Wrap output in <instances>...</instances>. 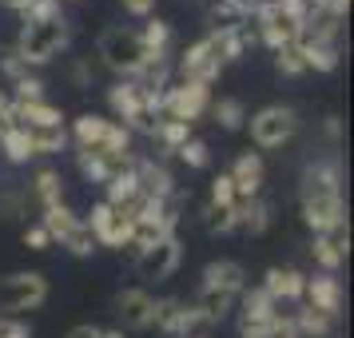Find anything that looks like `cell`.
Returning a JSON list of instances; mask_svg holds the SVG:
<instances>
[{"label":"cell","instance_id":"5b68a950","mask_svg":"<svg viewBox=\"0 0 354 338\" xmlns=\"http://www.w3.org/2000/svg\"><path fill=\"white\" fill-rule=\"evenodd\" d=\"M243 128H251V144L255 147L274 151V147H287L299 135V112L287 108V104H267L255 115H247Z\"/></svg>","mask_w":354,"mask_h":338},{"label":"cell","instance_id":"f1b7e54d","mask_svg":"<svg viewBox=\"0 0 354 338\" xmlns=\"http://www.w3.org/2000/svg\"><path fill=\"white\" fill-rule=\"evenodd\" d=\"M187 140H192V124H179V120H167V115H163L160 128H156V144H160V156H156V160L167 163V156H176Z\"/></svg>","mask_w":354,"mask_h":338},{"label":"cell","instance_id":"8fae6325","mask_svg":"<svg viewBox=\"0 0 354 338\" xmlns=\"http://www.w3.org/2000/svg\"><path fill=\"white\" fill-rule=\"evenodd\" d=\"M283 314V306L274 303L263 287H247L239 294V338H267V326Z\"/></svg>","mask_w":354,"mask_h":338},{"label":"cell","instance_id":"d6986e66","mask_svg":"<svg viewBox=\"0 0 354 338\" xmlns=\"http://www.w3.org/2000/svg\"><path fill=\"white\" fill-rule=\"evenodd\" d=\"M306 306H315V310H326V314H335L342 310V283H338L335 274H306V290H303Z\"/></svg>","mask_w":354,"mask_h":338},{"label":"cell","instance_id":"277c9868","mask_svg":"<svg viewBox=\"0 0 354 338\" xmlns=\"http://www.w3.org/2000/svg\"><path fill=\"white\" fill-rule=\"evenodd\" d=\"M48 303V279L40 271H12L0 279V319H20L24 310Z\"/></svg>","mask_w":354,"mask_h":338},{"label":"cell","instance_id":"e0dca14e","mask_svg":"<svg viewBox=\"0 0 354 338\" xmlns=\"http://www.w3.org/2000/svg\"><path fill=\"white\" fill-rule=\"evenodd\" d=\"M259 287L271 294L274 303H303V290H306V274L299 267H271V271L263 274V283Z\"/></svg>","mask_w":354,"mask_h":338},{"label":"cell","instance_id":"c3c4849f","mask_svg":"<svg viewBox=\"0 0 354 338\" xmlns=\"http://www.w3.org/2000/svg\"><path fill=\"white\" fill-rule=\"evenodd\" d=\"M267 338H299V326L290 319V310H283V314L267 326Z\"/></svg>","mask_w":354,"mask_h":338},{"label":"cell","instance_id":"2e32d148","mask_svg":"<svg viewBox=\"0 0 354 338\" xmlns=\"http://www.w3.org/2000/svg\"><path fill=\"white\" fill-rule=\"evenodd\" d=\"M231 183H235V195L239 199H259L263 195V183H267V163L259 151H243L239 160L231 163Z\"/></svg>","mask_w":354,"mask_h":338},{"label":"cell","instance_id":"ab89813d","mask_svg":"<svg viewBox=\"0 0 354 338\" xmlns=\"http://www.w3.org/2000/svg\"><path fill=\"white\" fill-rule=\"evenodd\" d=\"M12 104H36V100H48L44 96V80H40V76H36V72H28V76H24V80H17L12 84Z\"/></svg>","mask_w":354,"mask_h":338},{"label":"cell","instance_id":"74e56055","mask_svg":"<svg viewBox=\"0 0 354 338\" xmlns=\"http://www.w3.org/2000/svg\"><path fill=\"white\" fill-rule=\"evenodd\" d=\"M274 68H279V76H303L306 72V60H303V44H283V48H274Z\"/></svg>","mask_w":354,"mask_h":338},{"label":"cell","instance_id":"cb8c5ba5","mask_svg":"<svg viewBox=\"0 0 354 338\" xmlns=\"http://www.w3.org/2000/svg\"><path fill=\"white\" fill-rule=\"evenodd\" d=\"M24 135H28V147L32 156H60L68 147V128L64 124H48V128H32V124H20Z\"/></svg>","mask_w":354,"mask_h":338},{"label":"cell","instance_id":"4316f807","mask_svg":"<svg viewBox=\"0 0 354 338\" xmlns=\"http://www.w3.org/2000/svg\"><path fill=\"white\" fill-rule=\"evenodd\" d=\"M17 124H32V128H48V124H64V112L52 100H36V104H12Z\"/></svg>","mask_w":354,"mask_h":338},{"label":"cell","instance_id":"d590c367","mask_svg":"<svg viewBox=\"0 0 354 338\" xmlns=\"http://www.w3.org/2000/svg\"><path fill=\"white\" fill-rule=\"evenodd\" d=\"M179 319H183V299H156L151 330H160L163 338H179Z\"/></svg>","mask_w":354,"mask_h":338},{"label":"cell","instance_id":"6da1fadb","mask_svg":"<svg viewBox=\"0 0 354 338\" xmlns=\"http://www.w3.org/2000/svg\"><path fill=\"white\" fill-rule=\"evenodd\" d=\"M299 207L303 223L315 235H330L335 227L346 223V199H342V163L315 160L306 163L303 183H299Z\"/></svg>","mask_w":354,"mask_h":338},{"label":"cell","instance_id":"52a82bcc","mask_svg":"<svg viewBox=\"0 0 354 338\" xmlns=\"http://www.w3.org/2000/svg\"><path fill=\"white\" fill-rule=\"evenodd\" d=\"M176 80H192V84H215L219 72H223V60H219V48H215V36H199L195 44L183 48V56L176 60Z\"/></svg>","mask_w":354,"mask_h":338},{"label":"cell","instance_id":"ba28073f","mask_svg":"<svg viewBox=\"0 0 354 338\" xmlns=\"http://www.w3.org/2000/svg\"><path fill=\"white\" fill-rule=\"evenodd\" d=\"M84 223H88V231H92L96 247L124 251V247H128V239H131V215L124 207L104 203V199H96V203H92V211L84 215Z\"/></svg>","mask_w":354,"mask_h":338},{"label":"cell","instance_id":"d6a6232c","mask_svg":"<svg viewBox=\"0 0 354 338\" xmlns=\"http://www.w3.org/2000/svg\"><path fill=\"white\" fill-rule=\"evenodd\" d=\"M76 223H80V215L68 207V203H56V207H44V211H40V227L48 231V239H52V243H60Z\"/></svg>","mask_w":354,"mask_h":338},{"label":"cell","instance_id":"ffe728a7","mask_svg":"<svg viewBox=\"0 0 354 338\" xmlns=\"http://www.w3.org/2000/svg\"><path fill=\"white\" fill-rule=\"evenodd\" d=\"M108 108H112L115 124L128 128L131 120L144 112V88H140L136 80H115L112 88H108Z\"/></svg>","mask_w":354,"mask_h":338},{"label":"cell","instance_id":"db71d44e","mask_svg":"<svg viewBox=\"0 0 354 338\" xmlns=\"http://www.w3.org/2000/svg\"><path fill=\"white\" fill-rule=\"evenodd\" d=\"M12 120V100H8V92L0 88V124H8Z\"/></svg>","mask_w":354,"mask_h":338},{"label":"cell","instance_id":"83f0119b","mask_svg":"<svg viewBox=\"0 0 354 338\" xmlns=\"http://www.w3.org/2000/svg\"><path fill=\"white\" fill-rule=\"evenodd\" d=\"M243 24H247V17H243L231 0H207V32L211 36L235 32V28H243Z\"/></svg>","mask_w":354,"mask_h":338},{"label":"cell","instance_id":"f907efd6","mask_svg":"<svg viewBox=\"0 0 354 338\" xmlns=\"http://www.w3.org/2000/svg\"><path fill=\"white\" fill-rule=\"evenodd\" d=\"M0 338H32V326L24 319H0Z\"/></svg>","mask_w":354,"mask_h":338},{"label":"cell","instance_id":"60d3db41","mask_svg":"<svg viewBox=\"0 0 354 338\" xmlns=\"http://www.w3.org/2000/svg\"><path fill=\"white\" fill-rule=\"evenodd\" d=\"M235 203H239V195H235V183H231V176H227V171H219V176L211 179V207L231 211Z\"/></svg>","mask_w":354,"mask_h":338},{"label":"cell","instance_id":"3957f363","mask_svg":"<svg viewBox=\"0 0 354 338\" xmlns=\"http://www.w3.org/2000/svg\"><path fill=\"white\" fill-rule=\"evenodd\" d=\"M96 56H100V64L108 72H115L120 80H136L147 64V48L140 40V28H128V24L104 28V36L96 44Z\"/></svg>","mask_w":354,"mask_h":338},{"label":"cell","instance_id":"7a4b0ae2","mask_svg":"<svg viewBox=\"0 0 354 338\" xmlns=\"http://www.w3.org/2000/svg\"><path fill=\"white\" fill-rule=\"evenodd\" d=\"M68 44H72V24H68V17H52V20H40V24H20V36H17L12 48L36 72V68L52 64Z\"/></svg>","mask_w":354,"mask_h":338},{"label":"cell","instance_id":"484cf974","mask_svg":"<svg viewBox=\"0 0 354 338\" xmlns=\"http://www.w3.org/2000/svg\"><path fill=\"white\" fill-rule=\"evenodd\" d=\"M290 319H295V326H299V338H330L335 335V326H338L335 314L315 310V306H299V310H290Z\"/></svg>","mask_w":354,"mask_h":338},{"label":"cell","instance_id":"680465c9","mask_svg":"<svg viewBox=\"0 0 354 338\" xmlns=\"http://www.w3.org/2000/svg\"><path fill=\"white\" fill-rule=\"evenodd\" d=\"M72 4H80V0H72Z\"/></svg>","mask_w":354,"mask_h":338},{"label":"cell","instance_id":"4dcf8cb0","mask_svg":"<svg viewBox=\"0 0 354 338\" xmlns=\"http://www.w3.org/2000/svg\"><path fill=\"white\" fill-rule=\"evenodd\" d=\"M140 40H144L147 56H156V60H167V52H171V24L160 17H151L140 28Z\"/></svg>","mask_w":354,"mask_h":338},{"label":"cell","instance_id":"8d00e7d4","mask_svg":"<svg viewBox=\"0 0 354 338\" xmlns=\"http://www.w3.org/2000/svg\"><path fill=\"white\" fill-rule=\"evenodd\" d=\"M60 247H64L68 255H76V259H92V255H96V239H92V231H88L84 219L68 231L64 239H60Z\"/></svg>","mask_w":354,"mask_h":338},{"label":"cell","instance_id":"836d02e7","mask_svg":"<svg viewBox=\"0 0 354 338\" xmlns=\"http://www.w3.org/2000/svg\"><path fill=\"white\" fill-rule=\"evenodd\" d=\"M131 199H140V183H136V171H120L104 183V203L112 207H128Z\"/></svg>","mask_w":354,"mask_h":338},{"label":"cell","instance_id":"e575fe53","mask_svg":"<svg viewBox=\"0 0 354 338\" xmlns=\"http://www.w3.org/2000/svg\"><path fill=\"white\" fill-rule=\"evenodd\" d=\"M306 251H310V259H315V267H319L322 274H338V267L346 263V255H342L335 243H330V235H315Z\"/></svg>","mask_w":354,"mask_h":338},{"label":"cell","instance_id":"7c38bea8","mask_svg":"<svg viewBox=\"0 0 354 338\" xmlns=\"http://www.w3.org/2000/svg\"><path fill=\"white\" fill-rule=\"evenodd\" d=\"M76 167L88 183H108L120 171L136 167V151H104V147H76Z\"/></svg>","mask_w":354,"mask_h":338},{"label":"cell","instance_id":"7402d4cb","mask_svg":"<svg viewBox=\"0 0 354 338\" xmlns=\"http://www.w3.org/2000/svg\"><path fill=\"white\" fill-rule=\"evenodd\" d=\"M28 195L40 203V211H44V207H56V203H64V176H60V167H40V171H32Z\"/></svg>","mask_w":354,"mask_h":338},{"label":"cell","instance_id":"f35d334b","mask_svg":"<svg viewBox=\"0 0 354 338\" xmlns=\"http://www.w3.org/2000/svg\"><path fill=\"white\" fill-rule=\"evenodd\" d=\"M203 227H207L211 235H231V231H239V215H235V207L223 211V207H203Z\"/></svg>","mask_w":354,"mask_h":338},{"label":"cell","instance_id":"9f6ffc18","mask_svg":"<svg viewBox=\"0 0 354 338\" xmlns=\"http://www.w3.org/2000/svg\"><path fill=\"white\" fill-rule=\"evenodd\" d=\"M100 338H128L124 330H100Z\"/></svg>","mask_w":354,"mask_h":338},{"label":"cell","instance_id":"1f68e13d","mask_svg":"<svg viewBox=\"0 0 354 338\" xmlns=\"http://www.w3.org/2000/svg\"><path fill=\"white\" fill-rule=\"evenodd\" d=\"M211 115H215V124L223 131H239L247 124V104L239 96H223V100H211Z\"/></svg>","mask_w":354,"mask_h":338},{"label":"cell","instance_id":"11a10c76","mask_svg":"<svg viewBox=\"0 0 354 338\" xmlns=\"http://www.w3.org/2000/svg\"><path fill=\"white\" fill-rule=\"evenodd\" d=\"M0 4H4V8H12V12H24V8H28V4H32V0H0Z\"/></svg>","mask_w":354,"mask_h":338},{"label":"cell","instance_id":"f546056e","mask_svg":"<svg viewBox=\"0 0 354 338\" xmlns=\"http://www.w3.org/2000/svg\"><path fill=\"white\" fill-rule=\"evenodd\" d=\"M299 44H303L306 72H335V68L342 64L338 44H319V40H299Z\"/></svg>","mask_w":354,"mask_h":338},{"label":"cell","instance_id":"4fadbf2b","mask_svg":"<svg viewBox=\"0 0 354 338\" xmlns=\"http://www.w3.org/2000/svg\"><path fill=\"white\" fill-rule=\"evenodd\" d=\"M179 263H183V243H179V235H171V239L140 251L136 255V271H140L144 283H167L179 271Z\"/></svg>","mask_w":354,"mask_h":338},{"label":"cell","instance_id":"9a60e30c","mask_svg":"<svg viewBox=\"0 0 354 338\" xmlns=\"http://www.w3.org/2000/svg\"><path fill=\"white\" fill-rule=\"evenodd\" d=\"M115 314L124 322V330H151V322H156V294L147 287L115 290Z\"/></svg>","mask_w":354,"mask_h":338},{"label":"cell","instance_id":"d4e9b609","mask_svg":"<svg viewBox=\"0 0 354 338\" xmlns=\"http://www.w3.org/2000/svg\"><path fill=\"white\" fill-rule=\"evenodd\" d=\"M0 151H4V160L12 163V167H24L28 160H36L32 147H28V135H24V128L17 124V115H12L8 124H0Z\"/></svg>","mask_w":354,"mask_h":338},{"label":"cell","instance_id":"bcb514c9","mask_svg":"<svg viewBox=\"0 0 354 338\" xmlns=\"http://www.w3.org/2000/svg\"><path fill=\"white\" fill-rule=\"evenodd\" d=\"M72 84H76V92H88L92 80H96V68H92V56H76V64H72Z\"/></svg>","mask_w":354,"mask_h":338},{"label":"cell","instance_id":"603a6c76","mask_svg":"<svg viewBox=\"0 0 354 338\" xmlns=\"http://www.w3.org/2000/svg\"><path fill=\"white\" fill-rule=\"evenodd\" d=\"M235 299H239V294H227V290H219V287H199V294H195V310L203 314V326L223 322L227 314L235 310Z\"/></svg>","mask_w":354,"mask_h":338},{"label":"cell","instance_id":"9c48e42d","mask_svg":"<svg viewBox=\"0 0 354 338\" xmlns=\"http://www.w3.org/2000/svg\"><path fill=\"white\" fill-rule=\"evenodd\" d=\"M255 36L259 44H267V48H283V44H299L303 40V20L295 17V12H287V8H279V4H263L255 17Z\"/></svg>","mask_w":354,"mask_h":338},{"label":"cell","instance_id":"681fc988","mask_svg":"<svg viewBox=\"0 0 354 338\" xmlns=\"http://www.w3.org/2000/svg\"><path fill=\"white\" fill-rule=\"evenodd\" d=\"M24 247H28V251H48V247H52L48 231H44V227H40V223L24 227Z\"/></svg>","mask_w":354,"mask_h":338},{"label":"cell","instance_id":"8992f818","mask_svg":"<svg viewBox=\"0 0 354 338\" xmlns=\"http://www.w3.org/2000/svg\"><path fill=\"white\" fill-rule=\"evenodd\" d=\"M131 135L124 124H115L100 112H80L72 120V131H68V144L76 147H104V151H131Z\"/></svg>","mask_w":354,"mask_h":338},{"label":"cell","instance_id":"7bdbcfd3","mask_svg":"<svg viewBox=\"0 0 354 338\" xmlns=\"http://www.w3.org/2000/svg\"><path fill=\"white\" fill-rule=\"evenodd\" d=\"M52 17H64L60 0H32V4L20 12V24H40V20H52Z\"/></svg>","mask_w":354,"mask_h":338},{"label":"cell","instance_id":"5bb4252c","mask_svg":"<svg viewBox=\"0 0 354 338\" xmlns=\"http://www.w3.org/2000/svg\"><path fill=\"white\" fill-rule=\"evenodd\" d=\"M131 171H136V183H140V195L151 199V203H167V199L183 195L176 176H171V167L163 160H156V156H136V167Z\"/></svg>","mask_w":354,"mask_h":338},{"label":"cell","instance_id":"ac0fdd59","mask_svg":"<svg viewBox=\"0 0 354 338\" xmlns=\"http://www.w3.org/2000/svg\"><path fill=\"white\" fill-rule=\"evenodd\" d=\"M199 287H219L227 294H243L251 283H247V267L243 263H235V259H211L203 267V283Z\"/></svg>","mask_w":354,"mask_h":338},{"label":"cell","instance_id":"7dc6e473","mask_svg":"<svg viewBox=\"0 0 354 338\" xmlns=\"http://www.w3.org/2000/svg\"><path fill=\"white\" fill-rule=\"evenodd\" d=\"M120 8L136 20H151L156 17V8H160V0H120Z\"/></svg>","mask_w":354,"mask_h":338},{"label":"cell","instance_id":"f5cc1de1","mask_svg":"<svg viewBox=\"0 0 354 338\" xmlns=\"http://www.w3.org/2000/svg\"><path fill=\"white\" fill-rule=\"evenodd\" d=\"M322 131H326V140H342V120H338V115H326V120H322Z\"/></svg>","mask_w":354,"mask_h":338},{"label":"cell","instance_id":"f6af8a7d","mask_svg":"<svg viewBox=\"0 0 354 338\" xmlns=\"http://www.w3.org/2000/svg\"><path fill=\"white\" fill-rule=\"evenodd\" d=\"M20 211H24V191L12 187V183H4L0 187V219H17Z\"/></svg>","mask_w":354,"mask_h":338},{"label":"cell","instance_id":"6f0895ef","mask_svg":"<svg viewBox=\"0 0 354 338\" xmlns=\"http://www.w3.org/2000/svg\"><path fill=\"white\" fill-rule=\"evenodd\" d=\"M187 338H211V335H203V330H199V335H187Z\"/></svg>","mask_w":354,"mask_h":338},{"label":"cell","instance_id":"b9f144b4","mask_svg":"<svg viewBox=\"0 0 354 338\" xmlns=\"http://www.w3.org/2000/svg\"><path fill=\"white\" fill-rule=\"evenodd\" d=\"M176 156H179L183 163H187L192 171H203V167H211V147L203 144V140H195V135H192V140H187L183 147H179Z\"/></svg>","mask_w":354,"mask_h":338},{"label":"cell","instance_id":"30bf717a","mask_svg":"<svg viewBox=\"0 0 354 338\" xmlns=\"http://www.w3.org/2000/svg\"><path fill=\"white\" fill-rule=\"evenodd\" d=\"M211 108V84H192V80H176L163 92V115L179 120V124H195L203 120Z\"/></svg>","mask_w":354,"mask_h":338},{"label":"cell","instance_id":"ee69618b","mask_svg":"<svg viewBox=\"0 0 354 338\" xmlns=\"http://www.w3.org/2000/svg\"><path fill=\"white\" fill-rule=\"evenodd\" d=\"M0 72H4V80H8V84H17V80H24L32 68L24 64V60L17 56V48L8 44V48H0Z\"/></svg>","mask_w":354,"mask_h":338},{"label":"cell","instance_id":"44dd1931","mask_svg":"<svg viewBox=\"0 0 354 338\" xmlns=\"http://www.w3.org/2000/svg\"><path fill=\"white\" fill-rule=\"evenodd\" d=\"M235 215H239V227L247 231V235H267L271 231V223H274V207L259 195V199H239L235 203Z\"/></svg>","mask_w":354,"mask_h":338},{"label":"cell","instance_id":"816d5d0a","mask_svg":"<svg viewBox=\"0 0 354 338\" xmlns=\"http://www.w3.org/2000/svg\"><path fill=\"white\" fill-rule=\"evenodd\" d=\"M100 330L104 326H92V322H80V326H72L64 338H100Z\"/></svg>","mask_w":354,"mask_h":338}]
</instances>
